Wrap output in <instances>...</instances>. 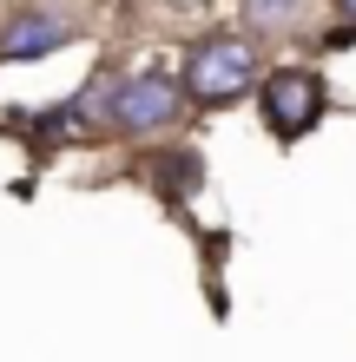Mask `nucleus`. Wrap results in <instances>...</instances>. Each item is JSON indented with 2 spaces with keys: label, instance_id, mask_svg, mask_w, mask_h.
Instances as JSON below:
<instances>
[{
  "label": "nucleus",
  "instance_id": "1",
  "mask_svg": "<svg viewBox=\"0 0 356 362\" xmlns=\"http://www.w3.org/2000/svg\"><path fill=\"white\" fill-rule=\"evenodd\" d=\"M251 79H258V53L238 33H205L198 47H185V93L198 105L238 99V93H251Z\"/></svg>",
  "mask_w": 356,
  "mask_h": 362
},
{
  "label": "nucleus",
  "instance_id": "6",
  "mask_svg": "<svg viewBox=\"0 0 356 362\" xmlns=\"http://www.w3.org/2000/svg\"><path fill=\"white\" fill-rule=\"evenodd\" d=\"M251 20H264V27H284V20H297V0H244Z\"/></svg>",
  "mask_w": 356,
  "mask_h": 362
},
{
  "label": "nucleus",
  "instance_id": "2",
  "mask_svg": "<svg viewBox=\"0 0 356 362\" xmlns=\"http://www.w3.org/2000/svg\"><path fill=\"white\" fill-rule=\"evenodd\" d=\"M258 105H264V125L277 139H297V132H310L323 119V79L310 66H277L258 86Z\"/></svg>",
  "mask_w": 356,
  "mask_h": 362
},
{
  "label": "nucleus",
  "instance_id": "3",
  "mask_svg": "<svg viewBox=\"0 0 356 362\" xmlns=\"http://www.w3.org/2000/svg\"><path fill=\"white\" fill-rule=\"evenodd\" d=\"M185 112V99H178V79H165V73H139V79H119V93H113V125L119 132H159V125H172Z\"/></svg>",
  "mask_w": 356,
  "mask_h": 362
},
{
  "label": "nucleus",
  "instance_id": "7",
  "mask_svg": "<svg viewBox=\"0 0 356 362\" xmlns=\"http://www.w3.org/2000/svg\"><path fill=\"white\" fill-rule=\"evenodd\" d=\"M337 13H343V20H356V0H337Z\"/></svg>",
  "mask_w": 356,
  "mask_h": 362
},
{
  "label": "nucleus",
  "instance_id": "4",
  "mask_svg": "<svg viewBox=\"0 0 356 362\" xmlns=\"http://www.w3.org/2000/svg\"><path fill=\"white\" fill-rule=\"evenodd\" d=\"M67 40H73V27H67L59 13L27 7V13H13L7 27H0V59H40V53L67 47Z\"/></svg>",
  "mask_w": 356,
  "mask_h": 362
},
{
  "label": "nucleus",
  "instance_id": "5",
  "mask_svg": "<svg viewBox=\"0 0 356 362\" xmlns=\"http://www.w3.org/2000/svg\"><path fill=\"white\" fill-rule=\"evenodd\" d=\"M152 165H159L165 191H192V185H198V158H192V152H165V158H152Z\"/></svg>",
  "mask_w": 356,
  "mask_h": 362
}]
</instances>
